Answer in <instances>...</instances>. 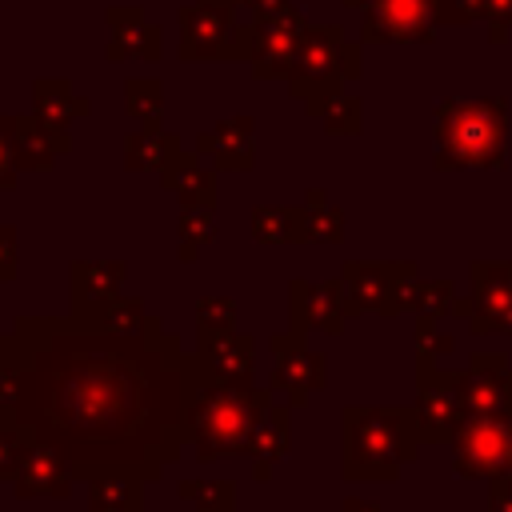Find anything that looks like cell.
<instances>
[{"label": "cell", "instance_id": "obj_1", "mask_svg": "<svg viewBox=\"0 0 512 512\" xmlns=\"http://www.w3.org/2000/svg\"><path fill=\"white\" fill-rule=\"evenodd\" d=\"M192 352L160 316L136 332L92 320L16 316L0 336V404L84 480L96 468H128L160 480L188 444Z\"/></svg>", "mask_w": 512, "mask_h": 512}, {"label": "cell", "instance_id": "obj_2", "mask_svg": "<svg viewBox=\"0 0 512 512\" xmlns=\"http://www.w3.org/2000/svg\"><path fill=\"white\" fill-rule=\"evenodd\" d=\"M272 412V388L256 384H228L208 376L192 360V388H188V440L196 460L216 456H248L256 432Z\"/></svg>", "mask_w": 512, "mask_h": 512}, {"label": "cell", "instance_id": "obj_3", "mask_svg": "<svg viewBox=\"0 0 512 512\" xmlns=\"http://www.w3.org/2000/svg\"><path fill=\"white\" fill-rule=\"evenodd\" d=\"M180 20V60H248L252 20L232 0H192L176 12Z\"/></svg>", "mask_w": 512, "mask_h": 512}, {"label": "cell", "instance_id": "obj_4", "mask_svg": "<svg viewBox=\"0 0 512 512\" xmlns=\"http://www.w3.org/2000/svg\"><path fill=\"white\" fill-rule=\"evenodd\" d=\"M344 72H356V52H348V44L340 40V28L336 24L308 28L300 56H296V68L288 72V92L312 108L336 92Z\"/></svg>", "mask_w": 512, "mask_h": 512}, {"label": "cell", "instance_id": "obj_5", "mask_svg": "<svg viewBox=\"0 0 512 512\" xmlns=\"http://www.w3.org/2000/svg\"><path fill=\"white\" fill-rule=\"evenodd\" d=\"M396 412H368V408H348L344 412V476L348 480H372V476H392V456H396Z\"/></svg>", "mask_w": 512, "mask_h": 512}, {"label": "cell", "instance_id": "obj_6", "mask_svg": "<svg viewBox=\"0 0 512 512\" xmlns=\"http://www.w3.org/2000/svg\"><path fill=\"white\" fill-rule=\"evenodd\" d=\"M304 16L300 8L284 4L268 16H256L252 20V48H248V64L256 76L272 80V76H288L296 68V56H300V44H304Z\"/></svg>", "mask_w": 512, "mask_h": 512}, {"label": "cell", "instance_id": "obj_7", "mask_svg": "<svg viewBox=\"0 0 512 512\" xmlns=\"http://www.w3.org/2000/svg\"><path fill=\"white\" fill-rule=\"evenodd\" d=\"M272 360V392H284L288 404L300 408L316 388H324V356L312 352L296 328L272 336Z\"/></svg>", "mask_w": 512, "mask_h": 512}, {"label": "cell", "instance_id": "obj_8", "mask_svg": "<svg viewBox=\"0 0 512 512\" xmlns=\"http://www.w3.org/2000/svg\"><path fill=\"white\" fill-rule=\"evenodd\" d=\"M104 20L112 28L108 36V64H124V60H144V64H156L164 56V32L156 20L144 16L140 4H108L104 8Z\"/></svg>", "mask_w": 512, "mask_h": 512}, {"label": "cell", "instance_id": "obj_9", "mask_svg": "<svg viewBox=\"0 0 512 512\" xmlns=\"http://www.w3.org/2000/svg\"><path fill=\"white\" fill-rule=\"evenodd\" d=\"M12 148H16V168L20 172H48L60 156L72 152V132L40 120L36 112L32 116H12Z\"/></svg>", "mask_w": 512, "mask_h": 512}, {"label": "cell", "instance_id": "obj_10", "mask_svg": "<svg viewBox=\"0 0 512 512\" xmlns=\"http://www.w3.org/2000/svg\"><path fill=\"white\" fill-rule=\"evenodd\" d=\"M256 148V124L252 116H224L212 128H204L192 144L196 156H208L220 172H248Z\"/></svg>", "mask_w": 512, "mask_h": 512}, {"label": "cell", "instance_id": "obj_11", "mask_svg": "<svg viewBox=\"0 0 512 512\" xmlns=\"http://www.w3.org/2000/svg\"><path fill=\"white\" fill-rule=\"evenodd\" d=\"M76 484L80 480H76L72 464L64 456H56L52 448H44V444H36L28 452V460L20 464V472L12 480L20 500H68Z\"/></svg>", "mask_w": 512, "mask_h": 512}, {"label": "cell", "instance_id": "obj_12", "mask_svg": "<svg viewBox=\"0 0 512 512\" xmlns=\"http://www.w3.org/2000/svg\"><path fill=\"white\" fill-rule=\"evenodd\" d=\"M192 360L228 384H252V336L244 332H216V336H196Z\"/></svg>", "mask_w": 512, "mask_h": 512}, {"label": "cell", "instance_id": "obj_13", "mask_svg": "<svg viewBox=\"0 0 512 512\" xmlns=\"http://www.w3.org/2000/svg\"><path fill=\"white\" fill-rule=\"evenodd\" d=\"M88 488V512H144V476L128 468H96L80 480Z\"/></svg>", "mask_w": 512, "mask_h": 512}, {"label": "cell", "instance_id": "obj_14", "mask_svg": "<svg viewBox=\"0 0 512 512\" xmlns=\"http://www.w3.org/2000/svg\"><path fill=\"white\" fill-rule=\"evenodd\" d=\"M288 292H292V328H296V332H308V328H328V332H336V328H340V312H344L348 304L340 300V288H336V284L292 280Z\"/></svg>", "mask_w": 512, "mask_h": 512}, {"label": "cell", "instance_id": "obj_15", "mask_svg": "<svg viewBox=\"0 0 512 512\" xmlns=\"http://www.w3.org/2000/svg\"><path fill=\"white\" fill-rule=\"evenodd\" d=\"M124 260H72L68 264V296L72 304L88 308V304H104L112 296H120L124 288Z\"/></svg>", "mask_w": 512, "mask_h": 512}, {"label": "cell", "instance_id": "obj_16", "mask_svg": "<svg viewBox=\"0 0 512 512\" xmlns=\"http://www.w3.org/2000/svg\"><path fill=\"white\" fill-rule=\"evenodd\" d=\"M180 152H184L180 136L168 132L164 124H152V128L136 124V132L124 136V168L128 172H156L160 176Z\"/></svg>", "mask_w": 512, "mask_h": 512}, {"label": "cell", "instance_id": "obj_17", "mask_svg": "<svg viewBox=\"0 0 512 512\" xmlns=\"http://www.w3.org/2000/svg\"><path fill=\"white\" fill-rule=\"evenodd\" d=\"M160 184L180 200V204H216V172L200 164L196 152H180L164 172Z\"/></svg>", "mask_w": 512, "mask_h": 512}, {"label": "cell", "instance_id": "obj_18", "mask_svg": "<svg viewBox=\"0 0 512 512\" xmlns=\"http://www.w3.org/2000/svg\"><path fill=\"white\" fill-rule=\"evenodd\" d=\"M32 108L40 120L56 124V128H68L76 116H88L92 112V100L72 92V84L64 76H40L32 84Z\"/></svg>", "mask_w": 512, "mask_h": 512}, {"label": "cell", "instance_id": "obj_19", "mask_svg": "<svg viewBox=\"0 0 512 512\" xmlns=\"http://www.w3.org/2000/svg\"><path fill=\"white\" fill-rule=\"evenodd\" d=\"M424 20V0H372L364 36L368 40H404L416 36Z\"/></svg>", "mask_w": 512, "mask_h": 512}, {"label": "cell", "instance_id": "obj_20", "mask_svg": "<svg viewBox=\"0 0 512 512\" xmlns=\"http://www.w3.org/2000/svg\"><path fill=\"white\" fill-rule=\"evenodd\" d=\"M292 432V424H288V404H272V412H268V420H264V428L256 432V444H252V452H248V468H252V480H268L272 476V464L288 452V436Z\"/></svg>", "mask_w": 512, "mask_h": 512}, {"label": "cell", "instance_id": "obj_21", "mask_svg": "<svg viewBox=\"0 0 512 512\" xmlns=\"http://www.w3.org/2000/svg\"><path fill=\"white\" fill-rule=\"evenodd\" d=\"M248 224H252V240H260V244H296V240H308L304 212L300 208L260 204V208H252Z\"/></svg>", "mask_w": 512, "mask_h": 512}, {"label": "cell", "instance_id": "obj_22", "mask_svg": "<svg viewBox=\"0 0 512 512\" xmlns=\"http://www.w3.org/2000/svg\"><path fill=\"white\" fill-rule=\"evenodd\" d=\"M216 236V204H184L176 220V260L192 264L204 244Z\"/></svg>", "mask_w": 512, "mask_h": 512}, {"label": "cell", "instance_id": "obj_23", "mask_svg": "<svg viewBox=\"0 0 512 512\" xmlns=\"http://www.w3.org/2000/svg\"><path fill=\"white\" fill-rule=\"evenodd\" d=\"M68 312H76V316H84V320H92L96 328H108V332H136L148 320L144 300L140 296H124V292L112 296V300H104V304H88V308L72 304Z\"/></svg>", "mask_w": 512, "mask_h": 512}, {"label": "cell", "instance_id": "obj_24", "mask_svg": "<svg viewBox=\"0 0 512 512\" xmlns=\"http://www.w3.org/2000/svg\"><path fill=\"white\" fill-rule=\"evenodd\" d=\"M124 112L140 124L152 128L164 120V84L152 76H128L124 80Z\"/></svg>", "mask_w": 512, "mask_h": 512}, {"label": "cell", "instance_id": "obj_25", "mask_svg": "<svg viewBox=\"0 0 512 512\" xmlns=\"http://www.w3.org/2000/svg\"><path fill=\"white\" fill-rule=\"evenodd\" d=\"M176 496L192 504V512H236V480H192L176 484Z\"/></svg>", "mask_w": 512, "mask_h": 512}, {"label": "cell", "instance_id": "obj_26", "mask_svg": "<svg viewBox=\"0 0 512 512\" xmlns=\"http://www.w3.org/2000/svg\"><path fill=\"white\" fill-rule=\"evenodd\" d=\"M236 328V300L232 296H200L196 300V336H216Z\"/></svg>", "mask_w": 512, "mask_h": 512}, {"label": "cell", "instance_id": "obj_27", "mask_svg": "<svg viewBox=\"0 0 512 512\" xmlns=\"http://www.w3.org/2000/svg\"><path fill=\"white\" fill-rule=\"evenodd\" d=\"M312 116H320L332 132H356L360 128V100H348V96H324L320 104H312Z\"/></svg>", "mask_w": 512, "mask_h": 512}, {"label": "cell", "instance_id": "obj_28", "mask_svg": "<svg viewBox=\"0 0 512 512\" xmlns=\"http://www.w3.org/2000/svg\"><path fill=\"white\" fill-rule=\"evenodd\" d=\"M304 232H308V240H324V244H332L340 236V212L324 204V192H308Z\"/></svg>", "mask_w": 512, "mask_h": 512}, {"label": "cell", "instance_id": "obj_29", "mask_svg": "<svg viewBox=\"0 0 512 512\" xmlns=\"http://www.w3.org/2000/svg\"><path fill=\"white\" fill-rule=\"evenodd\" d=\"M16 148H12V116H0V180L8 184V192L16 188Z\"/></svg>", "mask_w": 512, "mask_h": 512}, {"label": "cell", "instance_id": "obj_30", "mask_svg": "<svg viewBox=\"0 0 512 512\" xmlns=\"http://www.w3.org/2000/svg\"><path fill=\"white\" fill-rule=\"evenodd\" d=\"M0 280H16V228L0 224Z\"/></svg>", "mask_w": 512, "mask_h": 512}, {"label": "cell", "instance_id": "obj_31", "mask_svg": "<svg viewBox=\"0 0 512 512\" xmlns=\"http://www.w3.org/2000/svg\"><path fill=\"white\" fill-rule=\"evenodd\" d=\"M288 0H252V8H248V20H256V16H268V12H276V8H284Z\"/></svg>", "mask_w": 512, "mask_h": 512}, {"label": "cell", "instance_id": "obj_32", "mask_svg": "<svg viewBox=\"0 0 512 512\" xmlns=\"http://www.w3.org/2000/svg\"><path fill=\"white\" fill-rule=\"evenodd\" d=\"M344 512H372V508H368V504H348Z\"/></svg>", "mask_w": 512, "mask_h": 512}, {"label": "cell", "instance_id": "obj_33", "mask_svg": "<svg viewBox=\"0 0 512 512\" xmlns=\"http://www.w3.org/2000/svg\"><path fill=\"white\" fill-rule=\"evenodd\" d=\"M0 192H8V184H4V180H0Z\"/></svg>", "mask_w": 512, "mask_h": 512}, {"label": "cell", "instance_id": "obj_34", "mask_svg": "<svg viewBox=\"0 0 512 512\" xmlns=\"http://www.w3.org/2000/svg\"><path fill=\"white\" fill-rule=\"evenodd\" d=\"M348 4H356V0H348Z\"/></svg>", "mask_w": 512, "mask_h": 512}]
</instances>
